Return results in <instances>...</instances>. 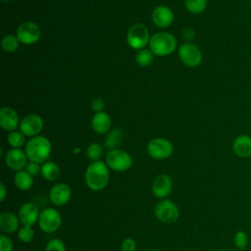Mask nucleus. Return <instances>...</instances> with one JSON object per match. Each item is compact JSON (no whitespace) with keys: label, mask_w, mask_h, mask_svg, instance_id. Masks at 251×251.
Returning a JSON list of instances; mask_svg holds the SVG:
<instances>
[{"label":"nucleus","mask_w":251,"mask_h":251,"mask_svg":"<svg viewBox=\"0 0 251 251\" xmlns=\"http://www.w3.org/2000/svg\"><path fill=\"white\" fill-rule=\"evenodd\" d=\"M110 179L109 167L102 161L92 162L85 171L84 180L87 187L93 191L105 188Z\"/></svg>","instance_id":"nucleus-1"},{"label":"nucleus","mask_w":251,"mask_h":251,"mask_svg":"<svg viewBox=\"0 0 251 251\" xmlns=\"http://www.w3.org/2000/svg\"><path fill=\"white\" fill-rule=\"evenodd\" d=\"M25 152L29 161L38 164L45 163L51 153V143L48 138L36 135L27 141Z\"/></svg>","instance_id":"nucleus-2"},{"label":"nucleus","mask_w":251,"mask_h":251,"mask_svg":"<svg viewBox=\"0 0 251 251\" xmlns=\"http://www.w3.org/2000/svg\"><path fill=\"white\" fill-rule=\"evenodd\" d=\"M150 50L157 56H166L175 51L176 40L174 35L168 32H157L150 37Z\"/></svg>","instance_id":"nucleus-3"},{"label":"nucleus","mask_w":251,"mask_h":251,"mask_svg":"<svg viewBox=\"0 0 251 251\" xmlns=\"http://www.w3.org/2000/svg\"><path fill=\"white\" fill-rule=\"evenodd\" d=\"M155 217L164 224H173L177 221L179 211L177 206L170 199H161L154 207Z\"/></svg>","instance_id":"nucleus-4"},{"label":"nucleus","mask_w":251,"mask_h":251,"mask_svg":"<svg viewBox=\"0 0 251 251\" xmlns=\"http://www.w3.org/2000/svg\"><path fill=\"white\" fill-rule=\"evenodd\" d=\"M106 164L116 172H125L131 167L132 158L124 150L113 149L106 155Z\"/></svg>","instance_id":"nucleus-5"},{"label":"nucleus","mask_w":251,"mask_h":251,"mask_svg":"<svg viewBox=\"0 0 251 251\" xmlns=\"http://www.w3.org/2000/svg\"><path fill=\"white\" fill-rule=\"evenodd\" d=\"M62 224L61 214L54 208H46L40 212L38 225L39 227L47 233H52L59 229Z\"/></svg>","instance_id":"nucleus-6"},{"label":"nucleus","mask_w":251,"mask_h":251,"mask_svg":"<svg viewBox=\"0 0 251 251\" xmlns=\"http://www.w3.org/2000/svg\"><path fill=\"white\" fill-rule=\"evenodd\" d=\"M127 43L133 49H142L150 40L149 31L142 24L132 25L127 31Z\"/></svg>","instance_id":"nucleus-7"},{"label":"nucleus","mask_w":251,"mask_h":251,"mask_svg":"<svg viewBox=\"0 0 251 251\" xmlns=\"http://www.w3.org/2000/svg\"><path fill=\"white\" fill-rule=\"evenodd\" d=\"M174 151V146L171 141L165 138H155L147 144L148 154L156 160H164L169 158Z\"/></svg>","instance_id":"nucleus-8"},{"label":"nucleus","mask_w":251,"mask_h":251,"mask_svg":"<svg viewBox=\"0 0 251 251\" xmlns=\"http://www.w3.org/2000/svg\"><path fill=\"white\" fill-rule=\"evenodd\" d=\"M178 56L187 67H197L202 62V52L193 43L185 42L178 49Z\"/></svg>","instance_id":"nucleus-9"},{"label":"nucleus","mask_w":251,"mask_h":251,"mask_svg":"<svg viewBox=\"0 0 251 251\" xmlns=\"http://www.w3.org/2000/svg\"><path fill=\"white\" fill-rule=\"evenodd\" d=\"M40 28L32 22H25L18 27L17 37L19 41L25 45L35 43L40 38Z\"/></svg>","instance_id":"nucleus-10"},{"label":"nucleus","mask_w":251,"mask_h":251,"mask_svg":"<svg viewBox=\"0 0 251 251\" xmlns=\"http://www.w3.org/2000/svg\"><path fill=\"white\" fill-rule=\"evenodd\" d=\"M72 197V189L69 184L59 182L53 185L49 191V199L55 206L66 205Z\"/></svg>","instance_id":"nucleus-11"},{"label":"nucleus","mask_w":251,"mask_h":251,"mask_svg":"<svg viewBox=\"0 0 251 251\" xmlns=\"http://www.w3.org/2000/svg\"><path fill=\"white\" fill-rule=\"evenodd\" d=\"M43 127V121L41 117L36 114H29L25 116L21 124L20 129L25 136H36Z\"/></svg>","instance_id":"nucleus-12"},{"label":"nucleus","mask_w":251,"mask_h":251,"mask_svg":"<svg viewBox=\"0 0 251 251\" xmlns=\"http://www.w3.org/2000/svg\"><path fill=\"white\" fill-rule=\"evenodd\" d=\"M39 215L40 213H39L38 207L31 202L24 203L20 207L18 212V216L21 224L23 226H32L34 224L38 223Z\"/></svg>","instance_id":"nucleus-13"},{"label":"nucleus","mask_w":251,"mask_h":251,"mask_svg":"<svg viewBox=\"0 0 251 251\" xmlns=\"http://www.w3.org/2000/svg\"><path fill=\"white\" fill-rule=\"evenodd\" d=\"M173 189L172 178L165 174L157 176L152 182V192L155 197L165 199Z\"/></svg>","instance_id":"nucleus-14"},{"label":"nucleus","mask_w":251,"mask_h":251,"mask_svg":"<svg viewBox=\"0 0 251 251\" xmlns=\"http://www.w3.org/2000/svg\"><path fill=\"white\" fill-rule=\"evenodd\" d=\"M26 154L21 148H13L9 150L5 156L7 167L13 171H22L26 166Z\"/></svg>","instance_id":"nucleus-15"},{"label":"nucleus","mask_w":251,"mask_h":251,"mask_svg":"<svg viewBox=\"0 0 251 251\" xmlns=\"http://www.w3.org/2000/svg\"><path fill=\"white\" fill-rule=\"evenodd\" d=\"M233 153L241 158L247 159L251 157V136L247 134H239L232 141Z\"/></svg>","instance_id":"nucleus-16"},{"label":"nucleus","mask_w":251,"mask_h":251,"mask_svg":"<svg viewBox=\"0 0 251 251\" xmlns=\"http://www.w3.org/2000/svg\"><path fill=\"white\" fill-rule=\"evenodd\" d=\"M19 125V117L15 110L3 107L0 110V126L7 131H14Z\"/></svg>","instance_id":"nucleus-17"},{"label":"nucleus","mask_w":251,"mask_h":251,"mask_svg":"<svg viewBox=\"0 0 251 251\" xmlns=\"http://www.w3.org/2000/svg\"><path fill=\"white\" fill-rule=\"evenodd\" d=\"M152 21L159 27H167L174 21L172 10L166 6H158L152 13Z\"/></svg>","instance_id":"nucleus-18"},{"label":"nucleus","mask_w":251,"mask_h":251,"mask_svg":"<svg viewBox=\"0 0 251 251\" xmlns=\"http://www.w3.org/2000/svg\"><path fill=\"white\" fill-rule=\"evenodd\" d=\"M19 216L12 212H2L0 214V229L6 233H13L20 228Z\"/></svg>","instance_id":"nucleus-19"},{"label":"nucleus","mask_w":251,"mask_h":251,"mask_svg":"<svg viewBox=\"0 0 251 251\" xmlns=\"http://www.w3.org/2000/svg\"><path fill=\"white\" fill-rule=\"evenodd\" d=\"M91 126L95 132L100 134L106 133L111 126V118L105 112H98L93 116L91 120Z\"/></svg>","instance_id":"nucleus-20"},{"label":"nucleus","mask_w":251,"mask_h":251,"mask_svg":"<svg viewBox=\"0 0 251 251\" xmlns=\"http://www.w3.org/2000/svg\"><path fill=\"white\" fill-rule=\"evenodd\" d=\"M14 183L20 190L26 191L30 189L33 185V176L29 175L26 171L16 172L14 176Z\"/></svg>","instance_id":"nucleus-21"},{"label":"nucleus","mask_w":251,"mask_h":251,"mask_svg":"<svg viewBox=\"0 0 251 251\" xmlns=\"http://www.w3.org/2000/svg\"><path fill=\"white\" fill-rule=\"evenodd\" d=\"M40 173H41L42 176L48 181H55L61 176V171H60V168L58 167V165L53 162H50V161L43 163V165L41 166Z\"/></svg>","instance_id":"nucleus-22"},{"label":"nucleus","mask_w":251,"mask_h":251,"mask_svg":"<svg viewBox=\"0 0 251 251\" xmlns=\"http://www.w3.org/2000/svg\"><path fill=\"white\" fill-rule=\"evenodd\" d=\"M123 139V131L120 128H115L109 132L105 139V145L107 148L113 150L121 144Z\"/></svg>","instance_id":"nucleus-23"},{"label":"nucleus","mask_w":251,"mask_h":251,"mask_svg":"<svg viewBox=\"0 0 251 251\" xmlns=\"http://www.w3.org/2000/svg\"><path fill=\"white\" fill-rule=\"evenodd\" d=\"M184 4L190 13L200 14L206 9L207 0H184Z\"/></svg>","instance_id":"nucleus-24"},{"label":"nucleus","mask_w":251,"mask_h":251,"mask_svg":"<svg viewBox=\"0 0 251 251\" xmlns=\"http://www.w3.org/2000/svg\"><path fill=\"white\" fill-rule=\"evenodd\" d=\"M153 53L148 49H140L136 54V63L140 67H147L153 62Z\"/></svg>","instance_id":"nucleus-25"},{"label":"nucleus","mask_w":251,"mask_h":251,"mask_svg":"<svg viewBox=\"0 0 251 251\" xmlns=\"http://www.w3.org/2000/svg\"><path fill=\"white\" fill-rule=\"evenodd\" d=\"M8 142L13 148H21L25 142V134L22 131H11L8 135Z\"/></svg>","instance_id":"nucleus-26"},{"label":"nucleus","mask_w":251,"mask_h":251,"mask_svg":"<svg viewBox=\"0 0 251 251\" xmlns=\"http://www.w3.org/2000/svg\"><path fill=\"white\" fill-rule=\"evenodd\" d=\"M19 43H20V41L17 36H15L13 34H9V35H6L2 39L1 45H2V48L6 52H14L19 47Z\"/></svg>","instance_id":"nucleus-27"},{"label":"nucleus","mask_w":251,"mask_h":251,"mask_svg":"<svg viewBox=\"0 0 251 251\" xmlns=\"http://www.w3.org/2000/svg\"><path fill=\"white\" fill-rule=\"evenodd\" d=\"M102 153H103L102 146L96 142L89 144V146L86 149V155H87L88 159L91 160L92 162L99 161V159L102 156Z\"/></svg>","instance_id":"nucleus-28"},{"label":"nucleus","mask_w":251,"mask_h":251,"mask_svg":"<svg viewBox=\"0 0 251 251\" xmlns=\"http://www.w3.org/2000/svg\"><path fill=\"white\" fill-rule=\"evenodd\" d=\"M18 237L23 243H28L34 237V230L29 226H22L18 230Z\"/></svg>","instance_id":"nucleus-29"},{"label":"nucleus","mask_w":251,"mask_h":251,"mask_svg":"<svg viewBox=\"0 0 251 251\" xmlns=\"http://www.w3.org/2000/svg\"><path fill=\"white\" fill-rule=\"evenodd\" d=\"M234 245L239 250H244L248 245V235L243 230H238L234 234Z\"/></svg>","instance_id":"nucleus-30"},{"label":"nucleus","mask_w":251,"mask_h":251,"mask_svg":"<svg viewBox=\"0 0 251 251\" xmlns=\"http://www.w3.org/2000/svg\"><path fill=\"white\" fill-rule=\"evenodd\" d=\"M44 251H67V250H66L65 243L61 239L52 238L47 242Z\"/></svg>","instance_id":"nucleus-31"},{"label":"nucleus","mask_w":251,"mask_h":251,"mask_svg":"<svg viewBox=\"0 0 251 251\" xmlns=\"http://www.w3.org/2000/svg\"><path fill=\"white\" fill-rule=\"evenodd\" d=\"M0 251H13V242L5 234L0 235Z\"/></svg>","instance_id":"nucleus-32"},{"label":"nucleus","mask_w":251,"mask_h":251,"mask_svg":"<svg viewBox=\"0 0 251 251\" xmlns=\"http://www.w3.org/2000/svg\"><path fill=\"white\" fill-rule=\"evenodd\" d=\"M122 251H135L136 250V243L135 240L131 237H127L123 240L121 245Z\"/></svg>","instance_id":"nucleus-33"},{"label":"nucleus","mask_w":251,"mask_h":251,"mask_svg":"<svg viewBox=\"0 0 251 251\" xmlns=\"http://www.w3.org/2000/svg\"><path fill=\"white\" fill-rule=\"evenodd\" d=\"M25 171L31 175L32 176H35L38 175L39 172H41V168L39 167V164L38 163H35V162H29L26 164L25 166Z\"/></svg>","instance_id":"nucleus-34"},{"label":"nucleus","mask_w":251,"mask_h":251,"mask_svg":"<svg viewBox=\"0 0 251 251\" xmlns=\"http://www.w3.org/2000/svg\"><path fill=\"white\" fill-rule=\"evenodd\" d=\"M104 108V102L102 101V99L100 98H96L92 101V109L94 111L98 112H102V109Z\"/></svg>","instance_id":"nucleus-35"},{"label":"nucleus","mask_w":251,"mask_h":251,"mask_svg":"<svg viewBox=\"0 0 251 251\" xmlns=\"http://www.w3.org/2000/svg\"><path fill=\"white\" fill-rule=\"evenodd\" d=\"M183 37H184V39H186V40H190V39H192L193 37H194V30L192 29V28H190V27H187V28H185L184 30H183Z\"/></svg>","instance_id":"nucleus-36"},{"label":"nucleus","mask_w":251,"mask_h":251,"mask_svg":"<svg viewBox=\"0 0 251 251\" xmlns=\"http://www.w3.org/2000/svg\"><path fill=\"white\" fill-rule=\"evenodd\" d=\"M0 192H1V194H0V201L3 202L5 200V198H6V196H7V189H6V186H5V184L3 182L0 183Z\"/></svg>","instance_id":"nucleus-37"},{"label":"nucleus","mask_w":251,"mask_h":251,"mask_svg":"<svg viewBox=\"0 0 251 251\" xmlns=\"http://www.w3.org/2000/svg\"><path fill=\"white\" fill-rule=\"evenodd\" d=\"M219 251H229V250H227V249H221V250H219Z\"/></svg>","instance_id":"nucleus-38"},{"label":"nucleus","mask_w":251,"mask_h":251,"mask_svg":"<svg viewBox=\"0 0 251 251\" xmlns=\"http://www.w3.org/2000/svg\"><path fill=\"white\" fill-rule=\"evenodd\" d=\"M149 251H159V250H157V249H151V250H149Z\"/></svg>","instance_id":"nucleus-39"},{"label":"nucleus","mask_w":251,"mask_h":251,"mask_svg":"<svg viewBox=\"0 0 251 251\" xmlns=\"http://www.w3.org/2000/svg\"><path fill=\"white\" fill-rule=\"evenodd\" d=\"M2 1H10V0H2Z\"/></svg>","instance_id":"nucleus-40"},{"label":"nucleus","mask_w":251,"mask_h":251,"mask_svg":"<svg viewBox=\"0 0 251 251\" xmlns=\"http://www.w3.org/2000/svg\"><path fill=\"white\" fill-rule=\"evenodd\" d=\"M32 251H36V250H32Z\"/></svg>","instance_id":"nucleus-41"}]
</instances>
